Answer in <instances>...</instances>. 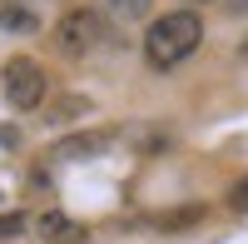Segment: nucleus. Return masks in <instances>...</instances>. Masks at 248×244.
Returning a JSON list of instances; mask_svg holds the SVG:
<instances>
[{"instance_id": "obj_1", "label": "nucleus", "mask_w": 248, "mask_h": 244, "mask_svg": "<svg viewBox=\"0 0 248 244\" xmlns=\"http://www.w3.org/2000/svg\"><path fill=\"white\" fill-rule=\"evenodd\" d=\"M203 40V15L194 10H169V15H154L149 30H144V60L154 70H174L179 60H189Z\"/></svg>"}, {"instance_id": "obj_2", "label": "nucleus", "mask_w": 248, "mask_h": 244, "mask_svg": "<svg viewBox=\"0 0 248 244\" xmlns=\"http://www.w3.org/2000/svg\"><path fill=\"white\" fill-rule=\"evenodd\" d=\"M50 40H55V50L65 55V60H85V55H94L109 40V25H105L99 10L79 5V10H65V15L55 20V35Z\"/></svg>"}, {"instance_id": "obj_3", "label": "nucleus", "mask_w": 248, "mask_h": 244, "mask_svg": "<svg viewBox=\"0 0 248 244\" xmlns=\"http://www.w3.org/2000/svg\"><path fill=\"white\" fill-rule=\"evenodd\" d=\"M0 95H5L10 110H40L45 95H50V80H45V70H40L30 55H15V60H5V70H0Z\"/></svg>"}, {"instance_id": "obj_4", "label": "nucleus", "mask_w": 248, "mask_h": 244, "mask_svg": "<svg viewBox=\"0 0 248 244\" xmlns=\"http://www.w3.org/2000/svg\"><path fill=\"white\" fill-rule=\"evenodd\" d=\"M50 0H0V30L5 35H35L45 30Z\"/></svg>"}, {"instance_id": "obj_5", "label": "nucleus", "mask_w": 248, "mask_h": 244, "mask_svg": "<svg viewBox=\"0 0 248 244\" xmlns=\"http://www.w3.org/2000/svg\"><path fill=\"white\" fill-rule=\"evenodd\" d=\"M40 239L45 244H85V229L75 225L70 214H60V209H50V214H40Z\"/></svg>"}, {"instance_id": "obj_6", "label": "nucleus", "mask_w": 248, "mask_h": 244, "mask_svg": "<svg viewBox=\"0 0 248 244\" xmlns=\"http://www.w3.org/2000/svg\"><path fill=\"white\" fill-rule=\"evenodd\" d=\"M105 135H109V130H99L94 139H85V135H79V139H60V145H55V155H60V159H75V155H94V150H105V145H109Z\"/></svg>"}, {"instance_id": "obj_7", "label": "nucleus", "mask_w": 248, "mask_h": 244, "mask_svg": "<svg viewBox=\"0 0 248 244\" xmlns=\"http://www.w3.org/2000/svg\"><path fill=\"white\" fill-rule=\"evenodd\" d=\"M105 5H109L114 15H124V20H139V15L154 10V0H105Z\"/></svg>"}, {"instance_id": "obj_8", "label": "nucleus", "mask_w": 248, "mask_h": 244, "mask_svg": "<svg viewBox=\"0 0 248 244\" xmlns=\"http://www.w3.org/2000/svg\"><path fill=\"white\" fill-rule=\"evenodd\" d=\"M15 234H25V214H0V239H15Z\"/></svg>"}, {"instance_id": "obj_9", "label": "nucleus", "mask_w": 248, "mask_h": 244, "mask_svg": "<svg viewBox=\"0 0 248 244\" xmlns=\"http://www.w3.org/2000/svg\"><path fill=\"white\" fill-rule=\"evenodd\" d=\"M238 55H243V60H248V35H243V40H238Z\"/></svg>"}, {"instance_id": "obj_10", "label": "nucleus", "mask_w": 248, "mask_h": 244, "mask_svg": "<svg viewBox=\"0 0 248 244\" xmlns=\"http://www.w3.org/2000/svg\"><path fill=\"white\" fill-rule=\"evenodd\" d=\"M238 205H248V185H243V190H238Z\"/></svg>"}]
</instances>
